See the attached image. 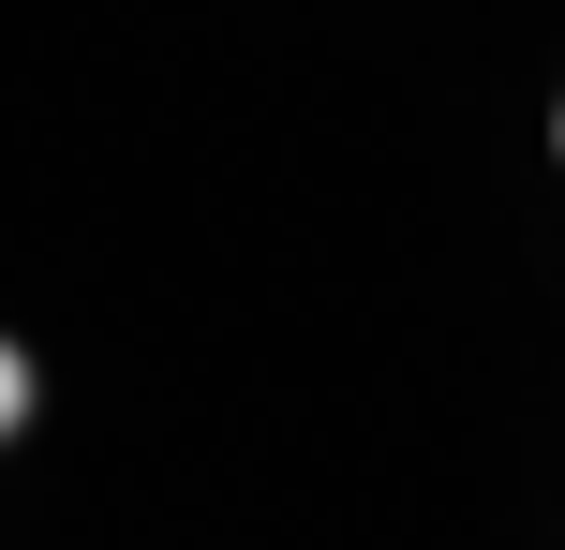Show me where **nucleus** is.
<instances>
[{
	"instance_id": "1",
	"label": "nucleus",
	"mask_w": 565,
	"mask_h": 550,
	"mask_svg": "<svg viewBox=\"0 0 565 550\" xmlns=\"http://www.w3.org/2000/svg\"><path fill=\"white\" fill-rule=\"evenodd\" d=\"M30 417H45V357L0 327V446H30Z\"/></svg>"
},
{
	"instance_id": "2",
	"label": "nucleus",
	"mask_w": 565,
	"mask_h": 550,
	"mask_svg": "<svg viewBox=\"0 0 565 550\" xmlns=\"http://www.w3.org/2000/svg\"><path fill=\"white\" fill-rule=\"evenodd\" d=\"M551 164H565V89H551Z\"/></svg>"
}]
</instances>
